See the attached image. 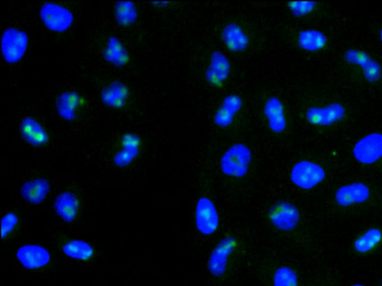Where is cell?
<instances>
[{
	"mask_svg": "<svg viewBox=\"0 0 382 286\" xmlns=\"http://www.w3.org/2000/svg\"><path fill=\"white\" fill-rule=\"evenodd\" d=\"M252 160L250 149L244 143H236L222 157L220 169L227 176L243 178L248 173Z\"/></svg>",
	"mask_w": 382,
	"mask_h": 286,
	"instance_id": "obj_1",
	"label": "cell"
},
{
	"mask_svg": "<svg viewBox=\"0 0 382 286\" xmlns=\"http://www.w3.org/2000/svg\"><path fill=\"white\" fill-rule=\"evenodd\" d=\"M29 36L24 30L9 27L3 31L1 37V52L7 63H18L27 52Z\"/></svg>",
	"mask_w": 382,
	"mask_h": 286,
	"instance_id": "obj_2",
	"label": "cell"
},
{
	"mask_svg": "<svg viewBox=\"0 0 382 286\" xmlns=\"http://www.w3.org/2000/svg\"><path fill=\"white\" fill-rule=\"evenodd\" d=\"M40 17L47 29L59 33L69 30L74 22V16L70 9L53 2L42 5Z\"/></svg>",
	"mask_w": 382,
	"mask_h": 286,
	"instance_id": "obj_3",
	"label": "cell"
},
{
	"mask_svg": "<svg viewBox=\"0 0 382 286\" xmlns=\"http://www.w3.org/2000/svg\"><path fill=\"white\" fill-rule=\"evenodd\" d=\"M326 173L321 166L310 160H301L292 169L293 183L304 190H311L323 181Z\"/></svg>",
	"mask_w": 382,
	"mask_h": 286,
	"instance_id": "obj_4",
	"label": "cell"
},
{
	"mask_svg": "<svg viewBox=\"0 0 382 286\" xmlns=\"http://www.w3.org/2000/svg\"><path fill=\"white\" fill-rule=\"evenodd\" d=\"M272 225L282 232H291L297 227L300 220L299 211L291 202L283 201L275 203L268 211Z\"/></svg>",
	"mask_w": 382,
	"mask_h": 286,
	"instance_id": "obj_5",
	"label": "cell"
},
{
	"mask_svg": "<svg viewBox=\"0 0 382 286\" xmlns=\"http://www.w3.org/2000/svg\"><path fill=\"white\" fill-rule=\"evenodd\" d=\"M195 223L197 229L203 235L211 236L217 231L220 217L217 208L211 199L202 197L197 202Z\"/></svg>",
	"mask_w": 382,
	"mask_h": 286,
	"instance_id": "obj_6",
	"label": "cell"
},
{
	"mask_svg": "<svg viewBox=\"0 0 382 286\" xmlns=\"http://www.w3.org/2000/svg\"><path fill=\"white\" fill-rule=\"evenodd\" d=\"M354 158L359 163L372 165L382 158V134L372 133L356 142L353 149Z\"/></svg>",
	"mask_w": 382,
	"mask_h": 286,
	"instance_id": "obj_7",
	"label": "cell"
},
{
	"mask_svg": "<svg viewBox=\"0 0 382 286\" xmlns=\"http://www.w3.org/2000/svg\"><path fill=\"white\" fill-rule=\"evenodd\" d=\"M237 241L229 237L222 239L211 254L208 259V271L215 277L224 276L227 267L228 258L236 250Z\"/></svg>",
	"mask_w": 382,
	"mask_h": 286,
	"instance_id": "obj_8",
	"label": "cell"
},
{
	"mask_svg": "<svg viewBox=\"0 0 382 286\" xmlns=\"http://www.w3.org/2000/svg\"><path fill=\"white\" fill-rule=\"evenodd\" d=\"M346 110L340 103H330L325 107H311L306 111L305 117L313 126H330L343 119Z\"/></svg>",
	"mask_w": 382,
	"mask_h": 286,
	"instance_id": "obj_9",
	"label": "cell"
},
{
	"mask_svg": "<svg viewBox=\"0 0 382 286\" xmlns=\"http://www.w3.org/2000/svg\"><path fill=\"white\" fill-rule=\"evenodd\" d=\"M344 59L349 64L360 66L367 82L376 83L382 76V70L378 61L360 50L349 49L344 54Z\"/></svg>",
	"mask_w": 382,
	"mask_h": 286,
	"instance_id": "obj_10",
	"label": "cell"
},
{
	"mask_svg": "<svg viewBox=\"0 0 382 286\" xmlns=\"http://www.w3.org/2000/svg\"><path fill=\"white\" fill-rule=\"evenodd\" d=\"M231 65L229 59L222 52H213L211 63L206 72L207 82L214 86H221L229 77Z\"/></svg>",
	"mask_w": 382,
	"mask_h": 286,
	"instance_id": "obj_11",
	"label": "cell"
},
{
	"mask_svg": "<svg viewBox=\"0 0 382 286\" xmlns=\"http://www.w3.org/2000/svg\"><path fill=\"white\" fill-rule=\"evenodd\" d=\"M84 104L83 97L75 91L61 93L55 100V110L61 119L74 121L78 116V110Z\"/></svg>",
	"mask_w": 382,
	"mask_h": 286,
	"instance_id": "obj_12",
	"label": "cell"
},
{
	"mask_svg": "<svg viewBox=\"0 0 382 286\" xmlns=\"http://www.w3.org/2000/svg\"><path fill=\"white\" fill-rule=\"evenodd\" d=\"M17 258L26 269H37L46 266L51 260V255L45 247L26 245L18 248Z\"/></svg>",
	"mask_w": 382,
	"mask_h": 286,
	"instance_id": "obj_13",
	"label": "cell"
},
{
	"mask_svg": "<svg viewBox=\"0 0 382 286\" xmlns=\"http://www.w3.org/2000/svg\"><path fill=\"white\" fill-rule=\"evenodd\" d=\"M20 133L22 139L29 144L35 147H41L47 144L50 137L47 130L39 121L31 116L23 118L20 123Z\"/></svg>",
	"mask_w": 382,
	"mask_h": 286,
	"instance_id": "obj_14",
	"label": "cell"
},
{
	"mask_svg": "<svg viewBox=\"0 0 382 286\" xmlns=\"http://www.w3.org/2000/svg\"><path fill=\"white\" fill-rule=\"evenodd\" d=\"M371 195L368 186L362 183L343 186L335 194L337 203L342 207L366 202Z\"/></svg>",
	"mask_w": 382,
	"mask_h": 286,
	"instance_id": "obj_15",
	"label": "cell"
},
{
	"mask_svg": "<svg viewBox=\"0 0 382 286\" xmlns=\"http://www.w3.org/2000/svg\"><path fill=\"white\" fill-rule=\"evenodd\" d=\"M263 114L273 133L280 134L284 132L287 126L285 109L279 98L273 96L268 99L263 107Z\"/></svg>",
	"mask_w": 382,
	"mask_h": 286,
	"instance_id": "obj_16",
	"label": "cell"
},
{
	"mask_svg": "<svg viewBox=\"0 0 382 286\" xmlns=\"http://www.w3.org/2000/svg\"><path fill=\"white\" fill-rule=\"evenodd\" d=\"M130 91L128 86L119 80L111 82L100 92L102 103L113 109H121L128 103Z\"/></svg>",
	"mask_w": 382,
	"mask_h": 286,
	"instance_id": "obj_17",
	"label": "cell"
},
{
	"mask_svg": "<svg viewBox=\"0 0 382 286\" xmlns=\"http://www.w3.org/2000/svg\"><path fill=\"white\" fill-rule=\"evenodd\" d=\"M243 99L236 94H231L224 98L214 115L215 126L227 128L233 123L235 116L243 107Z\"/></svg>",
	"mask_w": 382,
	"mask_h": 286,
	"instance_id": "obj_18",
	"label": "cell"
},
{
	"mask_svg": "<svg viewBox=\"0 0 382 286\" xmlns=\"http://www.w3.org/2000/svg\"><path fill=\"white\" fill-rule=\"evenodd\" d=\"M121 150L116 153L114 163L119 167H124L132 163L140 152V137L135 133H126L122 136Z\"/></svg>",
	"mask_w": 382,
	"mask_h": 286,
	"instance_id": "obj_19",
	"label": "cell"
},
{
	"mask_svg": "<svg viewBox=\"0 0 382 286\" xmlns=\"http://www.w3.org/2000/svg\"><path fill=\"white\" fill-rule=\"evenodd\" d=\"M222 40L232 52H244L250 45V38L243 28L236 23L227 24L222 32Z\"/></svg>",
	"mask_w": 382,
	"mask_h": 286,
	"instance_id": "obj_20",
	"label": "cell"
},
{
	"mask_svg": "<svg viewBox=\"0 0 382 286\" xmlns=\"http://www.w3.org/2000/svg\"><path fill=\"white\" fill-rule=\"evenodd\" d=\"M102 55L105 61L116 67H124L130 61V55L127 48L116 36L109 37Z\"/></svg>",
	"mask_w": 382,
	"mask_h": 286,
	"instance_id": "obj_21",
	"label": "cell"
},
{
	"mask_svg": "<svg viewBox=\"0 0 382 286\" xmlns=\"http://www.w3.org/2000/svg\"><path fill=\"white\" fill-rule=\"evenodd\" d=\"M50 190V183L46 179L37 178L22 186L21 195L28 202L36 204L45 200Z\"/></svg>",
	"mask_w": 382,
	"mask_h": 286,
	"instance_id": "obj_22",
	"label": "cell"
},
{
	"mask_svg": "<svg viewBox=\"0 0 382 286\" xmlns=\"http://www.w3.org/2000/svg\"><path fill=\"white\" fill-rule=\"evenodd\" d=\"M54 207L61 219L70 223L76 219L79 209V200L71 192L61 193L55 198Z\"/></svg>",
	"mask_w": 382,
	"mask_h": 286,
	"instance_id": "obj_23",
	"label": "cell"
},
{
	"mask_svg": "<svg viewBox=\"0 0 382 286\" xmlns=\"http://www.w3.org/2000/svg\"><path fill=\"white\" fill-rule=\"evenodd\" d=\"M298 43L304 51L316 52L325 47L328 38L319 30L305 29L299 33Z\"/></svg>",
	"mask_w": 382,
	"mask_h": 286,
	"instance_id": "obj_24",
	"label": "cell"
},
{
	"mask_svg": "<svg viewBox=\"0 0 382 286\" xmlns=\"http://www.w3.org/2000/svg\"><path fill=\"white\" fill-rule=\"evenodd\" d=\"M116 23L122 27L132 26L138 20V10L132 1L116 2L114 8Z\"/></svg>",
	"mask_w": 382,
	"mask_h": 286,
	"instance_id": "obj_25",
	"label": "cell"
},
{
	"mask_svg": "<svg viewBox=\"0 0 382 286\" xmlns=\"http://www.w3.org/2000/svg\"><path fill=\"white\" fill-rule=\"evenodd\" d=\"M63 251L67 257L78 260H88L94 254L93 248L82 240L67 242L63 247Z\"/></svg>",
	"mask_w": 382,
	"mask_h": 286,
	"instance_id": "obj_26",
	"label": "cell"
},
{
	"mask_svg": "<svg viewBox=\"0 0 382 286\" xmlns=\"http://www.w3.org/2000/svg\"><path fill=\"white\" fill-rule=\"evenodd\" d=\"M382 239V233L379 228H371L360 236L355 241V248L357 252L366 253L380 243Z\"/></svg>",
	"mask_w": 382,
	"mask_h": 286,
	"instance_id": "obj_27",
	"label": "cell"
},
{
	"mask_svg": "<svg viewBox=\"0 0 382 286\" xmlns=\"http://www.w3.org/2000/svg\"><path fill=\"white\" fill-rule=\"evenodd\" d=\"M274 286H298L297 273L291 267H280L275 273Z\"/></svg>",
	"mask_w": 382,
	"mask_h": 286,
	"instance_id": "obj_28",
	"label": "cell"
},
{
	"mask_svg": "<svg viewBox=\"0 0 382 286\" xmlns=\"http://www.w3.org/2000/svg\"><path fill=\"white\" fill-rule=\"evenodd\" d=\"M288 7L295 17H304L315 10L316 3L313 1H293L288 3Z\"/></svg>",
	"mask_w": 382,
	"mask_h": 286,
	"instance_id": "obj_29",
	"label": "cell"
},
{
	"mask_svg": "<svg viewBox=\"0 0 382 286\" xmlns=\"http://www.w3.org/2000/svg\"><path fill=\"white\" fill-rule=\"evenodd\" d=\"M18 218L16 214L9 213L6 214L2 219L1 225V237L4 239L14 231L17 225Z\"/></svg>",
	"mask_w": 382,
	"mask_h": 286,
	"instance_id": "obj_30",
	"label": "cell"
},
{
	"mask_svg": "<svg viewBox=\"0 0 382 286\" xmlns=\"http://www.w3.org/2000/svg\"><path fill=\"white\" fill-rule=\"evenodd\" d=\"M380 38H381V43H382V28H381V29Z\"/></svg>",
	"mask_w": 382,
	"mask_h": 286,
	"instance_id": "obj_31",
	"label": "cell"
},
{
	"mask_svg": "<svg viewBox=\"0 0 382 286\" xmlns=\"http://www.w3.org/2000/svg\"><path fill=\"white\" fill-rule=\"evenodd\" d=\"M352 286H365V285H362L360 284H355V285H353Z\"/></svg>",
	"mask_w": 382,
	"mask_h": 286,
	"instance_id": "obj_32",
	"label": "cell"
},
{
	"mask_svg": "<svg viewBox=\"0 0 382 286\" xmlns=\"http://www.w3.org/2000/svg\"><path fill=\"white\" fill-rule=\"evenodd\" d=\"M381 286H382V280H381Z\"/></svg>",
	"mask_w": 382,
	"mask_h": 286,
	"instance_id": "obj_33",
	"label": "cell"
}]
</instances>
